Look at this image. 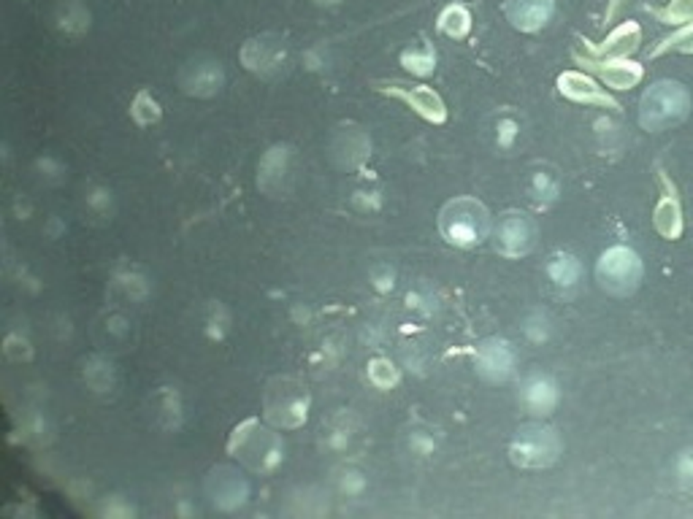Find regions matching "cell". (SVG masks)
<instances>
[{"label": "cell", "mask_w": 693, "mask_h": 519, "mask_svg": "<svg viewBox=\"0 0 693 519\" xmlns=\"http://www.w3.org/2000/svg\"><path fill=\"white\" fill-rule=\"evenodd\" d=\"M58 25L71 33V36H79L90 28V12L82 6V0H60L58 6Z\"/></svg>", "instance_id": "cell-21"}, {"label": "cell", "mask_w": 693, "mask_h": 519, "mask_svg": "<svg viewBox=\"0 0 693 519\" xmlns=\"http://www.w3.org/2000/svg\"><path fill=\"white\" fill-rule=\"evenodd\" d=\"M563 452L561 435L539 422L518 427L512 443H509V460L520 468H547L553 465Z\"/></svg>", "instance_id": "cell-3"}, {"label": "cell", "mask_w": 693, "mask_h": 519, "mask_svg": "<svg viewBox=\"0 0 693 519\" xmlns=\"http://www.w3.org/2000/svg\"><path fill=\"white\" fill-rule=\"evenodd\" d=\"M558 90L561 95H566L574 103H585V106H604V109H620L590 76L577 74V71H566L558 76Z\"/></svg>", "instance_id": "cell-16"}, {"label": "cell", "mask_w": 693, "mask_h": 519, "mask_svg": "<svg viewBox=\"0 0 693 519\" xmlns=\"http://www.w3.org/2000/svg\"><path fill=\"white\" fill-rule=\"evenodd\" d=\"M314 4H320V6H333V4H338V0H314Z\"/></svg>", "instance_id": "cell-36"}, {"label": "cell", "mask_w": 693, "mask_h": 519, "mask_svg": "<svg viewBox=\"0 0 693 519\" xmlns=\"http://www.w3.org/2000/svg\"><path fill=\"white\" fill-rule=\"evenodd\" d=\"M623 6V0H609V6H607V14H604V20L607 22H612V17L617 14V9Z\"/></svg>", "instance_id": "cell-35"}, {"label": "cell", "mask_w": 693, "mask_h": 519, "mask_svg": "<svg viewBox=\"0 0 693 519\" xmlns=\"http://www.w3.org/2000/svg\"><path fill=\"white\" fill-rule=\"evenodd\" d=\"M477 373L485 381L501 384L515 373V352L501 338H485L477 346Z\"/></svg>", "instance_id": "cell-10"}, {"label": "cell", "mask_w": 693, "mask_h": 519, "mask_svg": "<svg viewBox=\"0 0 693 519\" xmlns=\"http://www.w3.org/2000/svg\"><path fill=\"white\" fill-rule=\"evenodd\" d=\"M555 9V0H504V14L512 22V28L523 33L542 31Z\"/></svg>", "instance_id": "cell-15"}, {"label": "cell", "mask_w": 693, "mask_h": 519, "mask_svg": "<svg viewBox=\"0 0 693 519\" xmlns=\"http://www.w3.org/2000/svg\"><path fill=\"white\" fill-rule=\"evenodd\" d=\"M439 230L447 244L455 246H477L490 236V214L474 198H455L439 214Z\"/></svg>", "instance_id": "cell-2"}, {"label": "cell", "mask_w": 693, "mask_h": 519, "mask_svg": "<svg viewBox=\"0 0 693 519\" xmlns=\"http://www.w3.org/2000/svg\"><path fill=\"white\" fill-rule=\"evenodd\" d=\"M652 225H655V230L663 238H669V241L680 238V233H682V211H680V203H677L674 195L661 198V203L655 206V214H652Z\"/></svg>", "instance_id": "cell-20"}, {"label": "cell", "mask_w": 693, "mask_h": 519, "mask_svg": "<svg viewBox=\"0 0 693 519\" xmlns=\"http://www.w3.org/2000/svg\"><path fill=\"white\" fill-rule=\"evenodd\" d=\"M639 41H642V31L636 22H623L617 31L609 33V39L598 47H590V52L596 58H607V60H623L628 58L631 52L639 49Z\"/></svg>", "instance_id": "cell-19"}, {"label": "cell", "mask_w": 693, "mask_h": 519, "mask_svg": "<svg viewBox=\"0 0 693 519\" xmlns=\"http://www.w3.org/2000/svg\"><path fill=\"white\" fill-rule=\"evenodd\" d=\"M663 52H685V55H693V22L682 31H677L674 36H669L661 47L652 49V58L663 55Z\"/></svg>", "instance_id": "cell-27"}, {"label": "cell", "mask_w": 693, "mask_h": 519, "mask_svg": "<svg viewBox=\"0 0 693 519\" xmlns=\"http://www.w3.org/2000/svg\"><path fill=\"white\" fill-rule=\"evenodd\" d=\"M309 398L306 389L292 379H276L268 384L266 392V416L276 427H301L306 422Z\"/></svg>", "instance_id": "cell-6"}, {"label": "cell", "mask_w": 693, "mask_h": 519, "mask_svg": "<svg viewBox=\"0 0 693 519\" xmlns=\"http://www.w3.org/2000/svg\"><path fill=\"white\" fill-rule=\"evenodd\" d=\"M330 152H333V160L341 166V168H361L372 152V141L366 136L364 128L346 122L336 130L333 136V144H330Z\"/></svg>", "instance_id": "cell-12"}, {"label": "cell", "mask_w": 693, "mask_h": 519, "mask_svg": "<svg viewBox=\"0 0 693 519\" xmlns=\"http://www.w3.org/2000/svg\"><path fill=\"white\" fill-rule=\"evenodd\" d=\"M674 470H677V479H680V484H685V487H693V446H688V449H682V452L677 454Z\"/></svg>", "instance_id": "cell-30"}, {"label": "cell", "mask_w": 693, "mask_h": 519, "mask_svg": "<svg viewBox=\"0 0 693 519\" xmlns=\"http://www.w3.org/2000/svg\"><path fill=\"white\" fill-rule=\"evenodd\" d=\"M534 192H536V198L542 201H553L555 195H558V184L547 176V174H536V179H534Z\"/></svg>", "instance_id": "cell-32"}, {"label": "cell", "mask_w": 693, "mask_h": 519, "mask_svg": "<svg viewBox=\"0 0 693 519\" xmlns=\"http://www.w3.org/2000/svg\"><path fill=\"white\" fill-rule=\"evenodd\" d=\"M585 66L590 71L598 74V79L612 87V90H631L642 82L644 71L639 63H631V60H607V63H596V60H585Z\"/></svg>", "instance_id": "cell-18"}, {"label": "cell", "mask_w": 693, "mask_h": 519, "mask_svg": "<svg viewBox=\"0 0 693 519\" xmlns=\"http://www.w3.org/2000/svg\"><path fill=\"white\" fill-rule=\"evenodd\" d=\"M401 66H404L407 71L418 74V76H428V74H434V68H436V52H434L431 44H423L420 49H407V52L401 55Z\"/></svg>", "instance_id": "cell-24"}, {"label": "cell", "mask_w": 693, "mask_h": 519, "mask_svg": "<svg viewBox=\"0 0 693 519\" xmlns=\"http://www.w3.org/2000/svg\"><path fill=\"white\" fill-rule=\"evenodd\" d=\"M241 63H244L247 71H252L257 76H266V79H274V76H279L287 68L290 52H287L284 39H279V36H257V39H249L241 47Z\"/></svg>", "instance_id": "cell-7"}, {"label": "cell", "mask_w": 693, "mask_h": 519, "mask_svg": "<svg viewBox=\"0 0 693 519\" xmlns=\"http://www.w3.org/2000/svg\"><path fill=\"white\" fill-rule=\"evenodd\" d=\"M179 85L187 95L195 98H212L222 90L225 85V71L214 60H193L182 68Z\"/></svg>", "instance_id": "cell-13"}, {"label": "cell", "mask_w": 693, "mask_h": 519, "mask_svg": "<svg viewBox=\"0 0 693 519\" xmlns=\"http://www.w3.org/2000/svg\"><path fill=\"white\" fill-rule=\"evenodd\" d=\"M596 279L604 292L626 298V295L636 292V287L642 282V260L628 246H612L598 257Z\"/></svg>", "instance_id": "cell-5"}, {"label": "cell", "mask_w": 693, "mask_h": 519, "mask_svg": "<svg viewBox=\"0 0 693 519\" xmlns=\"http://www.w3.org/2000/svg\"><path fill=\"white\" fill-rule=\"evenodd\" d=\"M439 31L450 39H464L472 31V14L466 6L453 4L439 14Z\"/></svg>", "instance_id": "cell-23"}, {"label": "cell", "mask_w": 693, "mask_h": 519, "mask_svg": "<svg viewBox=\"0 0 693 519\" xmlns=\"http://www.w3.org/2000/svg\"><path fill=\"white\" fill-rule=\"evenodd\" d=\"M515 133H518V125H515L512 120H504V122L499 125V144H501V147H509L512 139H515Z\"/></svg>", "instance_id": "cell-33"}, {"label": "cell", "mask_w": 693, "mask_h": 519, "mask_svg": "<svg viewBox=\"0 0 693 519\" xmlns=\"http://www.w3.org/2000/svg\"><path fill=\"white\" fill-rule=\"evenodd\" d=\"M518 398H520V403H523L526 411H531V414H536V416H547V414H553V411L558 408V403H561V389H558V384H555L553 376H547V373H531V376L523 379Z\"/></svg>", "instance_id": "cell-14"}, {"label": "cell", "mask_w": 693, "mask_h": 519, "mask_svg": "<svg viewBox=\"0 0 693 519\" xmlns=\"http://www.w3.org/2000/svg\"><path fill=\"white\" fill-rule=\"evenodd\" d=\"M523 330H526V336H528L534 344H542V341L550 336V319H547L544 314H531V317L526 319Z\"/></svg>", "instance_id": "cell-29"}, {"label": "cell", "mask_w": 693, "mask_h": 519, "mask_svg": "<svg viewBox=\"0 0 693 519\" xmlns=\"http://www.w3.org/2000/svg\"><path fill=\"white\" fill-rule=\"evenodd\" d=\"M547 273H550V279H553L558 287L569 290V287H574V284L580 282L582 265H580V260H577L574 255L561 252V255H555V257L547 263Z\"/></svg>", "instance_id": "cell-22"}, {"label": "cell", "mask_w": 693, "mask_h": 519, "mask_svg": "<svg viewBox=\"0 0 693 519\" xmlns=\"http://www.w3.org/2000/svg\"><path fill=\"white\" fill-rule=\"evenodd\" d=\"M536 244V222L528 214L509 211L499 219L496 228V249L507 257H523Z\"/></svg>", "instance_id": "cell-8"}, {"label": "cell", "mask_w": 693, "mask_h": 519, "mask_svg": "<svg viewBox=\"0 0 693 519\" xmlns=\"http://www.w3.org/2000/svg\"><path fill=\"white\" fill-rule=\"evenodd\" d=\"M292 182V155L287 147H271L257 168V187L268 195H284Z\"/></svg>", "instance_id": "cell-11"}, {"label": "cell", "mask_w": 693, "mask_h": 519, "mask_svg": "<svg viewBox=\"0 0 693 519\" xmlns=\"http://www.w3.org/2000/svg\"><path fill=\"white\" fill-rule=\"evenodd\" d=\"M369 379H372V384H374V387H380V389H391V387L399 381V371L393 368V362H391V360H374V362L369 365Z\"/></svg>", "instance_id": "cell-28"}, {"label": "cell", "mask_w": 693, "mask_h": 519, "mask_svg": "<svg viewBox=\"0 0 693 519\" xmlns=\"http://www.w3.org/2000/svg\"><path fill=\"white\" fill-rule=\"evenodd\" d=\"M130 114H133V120L139 122V125H152V122H158L160 120V103L147 93V90H141L136 98H133V106H130Z\"/></svg>", "instance_id": "cell-25"}, {"label": "cell", "mask_w": 693, "mask_h": 519, "mask_svg": "<svg viewBox=\"0 0 693 519\" xmlns=\"http://www.w3.org/2000/svg\"><path fill=\"white\" fill-rule=\"evenodd\" d=\"M382 93H391L401 101H407L423 120L442 125L447 120V109L445 101L431 90V87H404V85H393V87H380Z\"/></svg>", "instance_id": "cell-17"}, {"label": "cell", "mask_w": 693, "mask_h": 519, "mask_svg": "<svg viewBox=\"0 0 693 519\" xmlns=\"http://www.w3.org/2000/svg\"><path fill=\"white\" fill-rule=\"evenodd\" d=\"M230 452L241 457L252 470H274L282 462V438L249 419L236 430Z\"/></svg>", "instance_id": "cell-4"}, {"label": "cell", "mask_w": 693, "mask_h": 519, "mask_svg": "<svg viewBox=\"0 0 693 519\" xmlns=\"http://www.w3.org/2000/svg\"><path fill=\"white\" fill-rule=\"evenodd\" d=\"M658 22L663 25H680V22H693V0H671L666 9L652 12Z\"/></svg>", "instance_id": "cell-26"}, {"label": "cell", "mask_w": 693, "mask_h": 519, "mask_svg": "<svg viewBox=\"0 0 693 519\" xmlns=\"http://www.w3.org/2000/svg\"><path fill=\"white\" fill-rule=\"evenodd\" d=\"M374 284L380 287V290H391L393 287V271L385 265V268H374Z\"/></svg>", "instance_id": "cell-34"}, {"label": "cell", "mask_w": 693, "mask_h": 519, "mask_svg": "<svg viewBox=\"0 0 693 519\" xmlns=\"http://www.w3.org/2000/svg\"><path fill=\"white\" fill-rule=\"evenodd\" d=\"M690 112V95L680 82L663 79L644 90L639 101V125L647 133L666 130L677 122H682Z\"/></svg>", "instance_id": "cell-1"}, {"label": "cell", "mask_w": 693, "mask_h": 519, "mask_svg": "<svg viewBox=\"0 0 693 519\" xmlns=\"http://www.w3.org/2000/svg\"><path fill=\"white\" fill-rule=\"evenodd\" d=\"M366 487V479L358 473V470H353V468H346L344 473H341V489L346 492V495H358L361 489Z\"/></svg>", "instance_id": "cell-31"}, {"label": "cell", "mask_w": 693, "mask_h": 519, "mask_svg": "<svg viewBox=\"0 0 693 519\" xmlns=\"http://www.w3.org/2000/svg\"><path fill=\"white\" fill-rule=\"evenodd\" d=\"M206 495L214 503V508L220 511H236L238 506H244V500L249 497V484L247 479L228 465H220L209 473L206 479Z\"/></svg>", "instance_id": "cell-9"}]
</instances>
